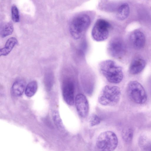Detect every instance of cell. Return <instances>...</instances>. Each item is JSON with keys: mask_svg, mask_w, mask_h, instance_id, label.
Masks as SVG:
<instances>
[{"mask_svg": "<svg viewBox=\"0 0 151 151\" xmlns=\"http://www.w3.org/2000/svg\"><path fill=\"white\" fill-rule=\"evenodd\" d=\"M118 144V139L113 132L107 131L101 132L98 136L96 142L97 148L99 150L112 151L114 150Z\"/></svg>", "mask_w": 151, "mask_h": 151, "instance_id": "277c9868", "label": "cell"}, {"mask_svg": "<svg viewBox=\"0 0 151 151\" xmlns=\"http://www.w3.org/2000/svg\"><path fill=\"white\" fill-rule=\"evenodd\" d=\"M91 23V19L87 15H79L73 19L69 26L71 35L75 39H78L84 35Z\"/></svg>", "mask_w": 151, "mask_h": 151, "instance_id": "3957f363", "label": "cell"}, {"mask_svg": "<svg viewBox=\"0 0 151 151\" xmlns=\"http://www.w3.org/2000/svg\"><path fill=\"white\" fill-rule=\"evenodd\" d=\"M54 75L53 72L51 70H48L45 74L44 83L45 85L48 90L51 88L54 81Z\"/></svg>", "mask_w": 151, "mask_h": 151, "instance_id": "e0dca14e", "label": "cell"}, {"mask_svg": "<svg viewBox=\"0 0 151 151\" xmlns=\"http://www.w3.org/2000/svg\"><path fill=\"white\" fill-rule=\"evenodd\" d=\"M75 102L78 115L81 117H86L89 111V104L86 96L81 93L78 94L76 97Z\"/></svg>", "mask_w": 151, "mask_h": 151, "instance_id": "9c48e42d", "label": "cell"}, {"mask_svg": "<svg viewBox=\"0 0 151 151\" xmlns=\"http://www.w3.org/2000/svg\"><path fill=\"white\" fill-rule=\"evenodd\" d=\"M130 41L132 46L137 49L143 48L145 42V38L143 33L141 31L136 30L131 34Z\"/></svg>", "mask_w": 151, "mask_h": 151, "instance_id": "30bf717a", "label": "cell"}, {"mask_svg": "<svg viewBox=\"0 0 151 151\" xmlns=\"http://www.w3.org/2000/svg\"><path fill=\"white\" fill-rule=\"evenodd\" d=\"M38 85L35 81H32L27 85L25 90L26 95L28 97H31L34 96L37 91Z\"/></svg>", "mask_w": 151, "mask_h": 151, "instance_id": "2e32d148", "label": "cell"}, {"mask_svg": "<svg viewBox=\"0 0 151 151\" xmlns=\"http://www.w3.org/2000/svg\"><path fill=\"white\" fill-rule=\"evenodd\" d=\"M14 30L12 23L9 22L3 24L0 28V35L2 38H4L12 34Z\"/></svg>", "mask_w": 151, "mask_h": 151, "instance_id": "9a60e30c", "label": "cell"}, {"mask_svg": "<svg viewBox=\"0 0 151 151\" xmlns=\"http://www.w3.org/2000/svg\"><path fill=\"white\" fill-rule=\"evenodd\" d=\"M121 93L120 89L118 87L106 85L101 90L98 101L103 106H114L119 102Z\"/></svg>", "mask_w": 151, "mask_h": 151, "instance_id": "7a4b0ae2", "label": "cell"}, {"mask_svg": "<svg viewBox=\"0 0 151 151\" xmlns=\"http://www.w3.org/2000/svg\"><path fill=\"white\" fill-rule=\"evenodd\" d=\"M107 49L109 55L116 58L121 57L125 53L124 44L122 40L118 38H113L109 41Z\"/></svg>", "mask_w": 151, "mask_h": 151, "instance_id": "52a82bcc", "label": "cell"}, {"mask_svg": "<svg viewBox=\"0 0 151 151\" xmlns=\"http://www.w3.org/2000/svg\"><path fill=\"white\" fill-rule=\"evenodd\" d=\"M133 130L130 127H127L123 130L122 132V138L126 142L129 143L132 141L133 137Z\"/></svg>", "mask_w": 151, "mask_h": 151, "instance_id": "ac0fdd59", "label": "cell"}, {"mask_svg": "<svg viewBox=\"0 0 151 151\" xmlns=\"http://www.w3.org/2000/svg\"><path fill=\"white\" fill-rule=\"evenodd\" d=\"M52 116L53 121L57 127L59 129H62L63 124L58 112L56 111H53Z\"/></svg>", "mask_w": 151, "mask_h": 151, "instance_id": "d6986e66", "label": "cell"}, {"mask_svg": "<svg viewBox=\"0 0 151 151\" xmlns=\"http://www.w3.org/2000/svg\"><path fill=\"white\" fill-rule=\"evenodd\" d=\"M101 122V119L97 115L92 114L90 116L89 122L91 126H94L99 124Z\"/></svg>", "mask_w": 151, "mask_h": 151, "instance_id": "44dd1931", "label": "cell"}, {"mask_svg": "<svg viewBox=\"0 0 151 151\" xmlns=\"http://www.w3.org/2000/svg\"><path fill=\"white\" fill-rule=\"evenodd\" d=\"M25 88V81L23 79H19L13 84L11 88L12 92L14 96H19L23 94Z\"/></svg>", "mask_w": 151, "mask_h": 151, "instance_id": "7c38bea8", "label": "cell"}, {"mask_svg": "<svg viewBox=\"0 0 151 151\" xmlns=\"http://www.w3.org/2000/svg\"><path fill=\"white\" fill-rule=\"evenodd\" d=\"M129 8L128 5L124 3L120 6L118 9L116 17L120 20L126 19L129 16Z\"/></svg>", "mask_w": 151, "mask_h": 151, "instance_id": "5bb4252c", "label": "cell"}, {"mask_svg": "<svg viewBox=\"0 0 151 151\" xmlns=\"http://www.w3.org/2000/svg\"><path fill=\"white\" fill-rule=\"evenodd\" d=\"M63 97L65 101L69 105L74 104V86L70 80L67 79L63 82L62 86Z\"/></svg>", "mask_w": 151, "mask_h": 151, "instance_id": "ba28073f", "label": "cell"}, {"mask_svg": "<svg viewBox=\"0 0 151 151\" xmlns=\"http://www.w3.org/2000/svg\"><path fill=\"white\" fill-rule=\"evenodd\" d=\"M99 69L101 74L111 83H118L123 79L122 68L113 60H107L102 61L99 65Z\"/></svg>", "mask_w": 151, "mask_h": 151, "instance_id": "6da1fadb", "label": "cell"}, {"mask_svg": "<svg viewBox=\"0 0 151 151\" xmlns=\"http://www.w3.org/2000/svg\"><path fill=\"white\" fill-rule=\"evenodd\" d=\"M18 44V41L15 37H12L9 38L6 41L4 47L0 49V56L8 55Z\"/></svg>", "mask_w": 151, "mask_h": 151, "instance_id": "4fadbf2b", "label": "cell"}, {"mask_svg": "<svg viewBox=\"0 0 151 151\" xmlns=\"http://www.w3.org/2000/svg\"><path fill=\"white\" fill-rule=\"evenodd\" d=\"M128 96L134 103L139 104L145 103L147 99L146 92L142 85L135 81L130 82L127 88Z\"/></svg>", "mask_w": 151, "mask_h": 151, "instance_id": "5b68a950", "label": "cell"}, {"mask_svg": "<svg viewBox=\"0 0 151 151\" xmlns=\"http://www.w3.org/2000/svg\"><path fill=\"white\" fill-rule=\"evenodd\" d=\"M143 149L144 150L151 151V143H147Z\"/></svg>", "mask_w": 151, "mask_h": 151, "instance_id": "7402d4cb", "label": "cell"}, {"mask_svg": "<svg viewBox=\"0 0 151 151\" xmlns=\"http://www.w3.org/2000/svg\"><path fill=\"white\" fill-rule=\"evenodd\" d=\"M110 27V24L106 20L102 19L97 20L92 31L93 39L98 42L106 40L109 36Z\"/></svg>", "mask_w": 151, "mask_h": 151, "instance_id": "8992f818", "label": "cell"}, {"mask_svg": "<svg viewBox=\"0 0 151 151\" xmlns=\"http://www.w3.org/2000/svg\"><path fill=\"white\" fill-rule=\"evenodd\" d=\"M145 65V61L143 59L141 58L135 59L130 64L129 71L132 74H138L143 70Z\"/></svg>", "mask_w": 151, "mask_h": 151, "instance_id": "8fae6325", "label": "cell"}, {"mask_svg": "<svg viewBox=\"0 0 151 151\" xmlns=\"http://www.w3.org/2000/svg\"><path fill=\"white\" fill-rule=\"evenodd\" d=\"M12 17V20L16 22L19 21L20 18L19 11L17 6L13 5L11 9Z\"/></svg>", "mask_w": 151, "mask_h": 151, "instance_id": "ffe728a7", "label": "cell"}]
</instances>
